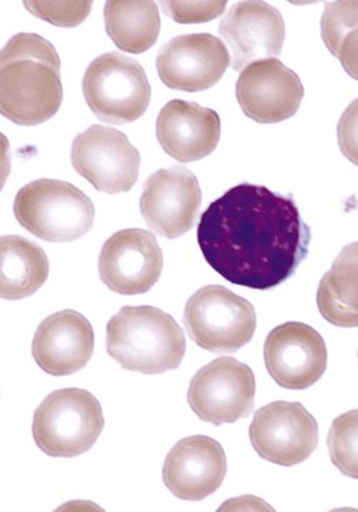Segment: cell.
Instances as JSON below:
<instances>
[{
  "instance_id": "6da1fadb",
  "label": "cell",
  "mask_w": 358,
  "mask_h": 512,
  "mask_svg": "<svg viewBox=\"0 0 358 512\" xmlns=\"http://www.w3.org/2000/svg\"><path fill=\"white\" fill-rule=\"evenodd\" d=\"M198 245L228 282L268 291L290 279L310 251L311 229L293 196L241 184L201 215Z\"/></svg>"
},
{
  "instance_id": "7a4b0ae2",
  "label": "cell",
  "mask_w": 358,
  "mask_h": 512,
  "mask_svg": "<svg viewBox=\"0 0 358 512\" xmlns=\"http://www.w3.org/2000/svg\"><path fill=\"white\" fill-rule=\"evenodd\" d=\"M64 101L61 58L36 33H18L0 56V112L16 125L36 126L58 113Z\"/></svg>"
},
{
  "instance_id": "3957f363",
  "label": "cell",
  "mask_w": 358,
  "mask_h": 512,
  "mask_svg": "<svg viewBox=\"0 0 358 512\" xmlns=\"http://www.w3.org/2000/svg\"><path fill=\"white\" fill-rule=\"evenodd\" d=\"M106 349L127 371L145 375L177 369L187 351L181 327L162 309L124 307L106 327Z\"/></svg>"
},
{
  "instance_id": "277c9868",
  "label": "cell",
  "mask_w": 358,
  "mask_h": 512,
  "mask_svg": "<svg viewBox=\"0 0 358 512\" xmlns=\"http://www.w3.org/2000/svg\"><path fill=\"white\" fill-rule=\"evenodd\" d=\"M104 412L95 395L81 388H64L49 394L33 415V440L53 458L85 454L101 437Z\"/></svg>"
},
{
  "instance_id": "5b68a950",
  "label": "cell",
  "mask_w": 358,
  "mask_h": 512,
  "mask_svg": "<svg viewBox=\"0 0 358 512\" xmlns=\"http://www.w3.org/2000/svg\"><path fill=\"white\" fill-rule=\"evenodd\" d=\"M19 224L48 242H74L91 231L95 206L81 189L56 179L23 186L13 204Z\"/></svg>"
},
{
  "instance_id": "8992f818",
  "label": "cell",
  "mask_w": 358,
  "mask_h": 512,
  "mask_svg": "<svg viewBox=\"0 0 358 512\" xmlns=\"http://www.w3.org/2000/svg\"><path fill=\"white\" fill-rule=\"evenodd\" d=\"M82 91L96 118L112 125L138 121L151 102V85L141 63L118 52L89 63Z\"/></svg>"
},
{
  "instance_id": "52a82bcc",
  "label": "cell",
  "mask_w": 358,
  "mask_h": 512,
  "mask_svg": "<svg viewBox=\"0 0 358 512\" xmlns=\"http://www.w3.org/2000/svg\"><path fill=\"white\" fill-rule=\"evenodd\" d=\"M184 324L198 347L232 354L253 339L257 314L247 299L221 285H208L188 299Z\"/></svg>"
},
{
  "instance_id": "ba28073f",
  "label": "cell",
  "mask_w": 358,
  "mask_h": 512,
  "mask_svg": "<svg viewBox=\"0 0 358 512\" xmlns=\"http://www.w3.org/2000/svg\"><path fill=\"white\" fill-rule=\"evenodd\" d=\"M254 372L237 359H214L191 379L188 404L200 420L220 427L244 420L254 408Z\"/></svg>"
},
{
  "instance_id": "9c48e42d",
  "label": "cell",
  "mask_w": 358,
  "mask_h": 512,
  "mask_svg": "<svg viewBox=\"0 0 358 512\" xmlns=\"http://www.w3.org/2000/svg\"><path fill=\"white\" fill-rule=\"evenodd\" d=\"M72 165L99 192L122 194L137 184L141 154L127 135L94 125L74 139Z\"/></svg>"
},
{
  "instance_id": "30bf717a",
  "label": "cell",
  "mask_w": 358,
  "mask_h": 512,
  "mask_svg": "<svg viewBox=\"0 0 358 512\" xmlns=\"http://www.w3.org/2000/svg\"><path fill=\"white\" fill-rule=\"evenodd\" d=\"M250 440L263 460L293 467L316 451L317 420L300 402H271L255 412Z\"/></svg>"
},
{
  "instance_id": "8fae6325",
  "label": "cell",
  "mask_w": 358,
  "mask_h": 512,
  "mask_svg": "<svg viewBox=\"0 0 358 512\" xmlns=\"http://www.w3.org/2000/svg\"><path fill=\"white\" fill-rule=\"evenodd\" d=\"M99 277L116 294L141 295L157 284L164 256L145 229H124L106 239L99 255Z\"/></svg>"
},
{
  "instance_id": "7c38bea8",
  "label": "cell",
  "mask_w": 358,
  "mask_h": 512,
  "mask_svg": "<svg viewBox=\"0 0 358 512\" xmlns=\"http://www.w3.org/2000/svg\"><path fill=\"white\" fill-rule=\"evenodd\" d=\"M201 202L197 176L184 166H172L159 169L145 181L139 208L152 231L175 239L194 228Z\"/></svg>"
},
{
  "instance_id": "4fadbf2b",
  "label": "cell",
  "mask_w": 358,
  "mask_h": 512,
  "mask_svg": "<svg viewBox=\"0 0 358 512\" xmlns=\"http://www.w3.org/2000/svg\"><path fill=\"white\" fill-rule=\"evenodd\" d=\"M264 359L268 374L280 387L307 390L326 372V342L310 325L287 322L268 334Z\"/></svg>"
},
{
  "instance_id": "5bb4252c",
  "label": "cell",
  "mask_w": 358,
  "mask_h": 512,
  "mask_svg": "<svg viewBox=\"0 0 358 512\" xmlns=\"http://www.w3.org/2000/svg\"><path fill=\"white\" fill-rule=\"evenodd\" d=\"M231 65L227 46L210 33L177 36L159 49L157 71L169 89L207 91Z\"/></svg>"
},
{
  "instance_id": "9a60e30c",
  "label": "cell",
  "mask_w": 358,
  "mask_h": 512,
  "mask_svg": "<svg viewBox=\"0 0 358 512\" xmlns=\"http://www.w3.org/2000/svg\"><path fill=\"white\" fill-rule=\"evenodd\" d=\"M235 95L248 118L258 123H278L297 113L304 85L280 59H265L251 63L240 73Z\"/></svg>"
},
{
  "instance_id": "2e32d148",
  "label": "cell",
  "mask_w": 358,
  "mask_h": 512,
  "mask_svg": "<svg viewBox=\"0 0 358 512\" xmlns=\"http://www.w3.org/2000/svg\"><path fill=\"white\" fill-rule=\"evenodd\" d=\"M227 475V455L207 435L184 438L168 452L162 478L169 491L184 501H201L220 490Z\"/></svg>"
},
{
  "instance_id": "e0dca14e",
  "label": "cell",
  "mask_w": 358,
  "mask_h": 512,
  "mask_svg": "<svg viewBox=\"0 0 358 512\" xmlns=\"http://www.w3.org/2000/svg\"><path fill=\"white\" fill-rule=\"evenodd\" d=\"M218 32L232 51V69L243 72L248 65L275 59L283 51V16L265 2H240L232 6Z\"/></svg>"
},
{
  "instance_id": "ac0fdd59",
  "label": "cell",
  "mask_w": 358,
  "mask_h": 512,
  "mask_svg": "<svg viewBox=\"0 0 358 512\" xmlns=\"http://www.w3.org/2000/svg\"><path fill=\"white\" fill-rule=\"evenodd\" d=\"M94 348L91 322L79 312L65 309L46 318L36 329L32 355L46 374L66 377L88 365Z\"/></svg>"
},
{
  "instance_id": "d6986e66",
  "label": "cell",
  "mask_w": 358,
  "mask_h": 512,
  "mask_svg": "<svg viewBox=\"0 0 358 512\" xmlns=\"http://www.w3.org/2000/svg\"><path fill=\"white\" fill-rule=\"evenodd\" d=\"M159 145L175 161H200L217 149L221 139V119L214 109L194 102L174 99L157 118Z\"/></svg>"
},
{
  "instance_id": "ffe728a7",
  "label": "cell",
  "mask_w": 358,
  "mask_h": 512,
  "mask_svg": "<svg viewBox=\"0 0 358 512\" xmlns=\"http://www.w3.org/2000/svg\"><path fill=\"white\" fill-rule=\"evenodd\" d=\"M0 295L9 301L31 297L49 277V259L41 246L19 235L0 241Z\"/></svg>"
},
{
  "instance_id": "44dd1931",
  "label": "cell",
  "mask_w": 358,
  "mask_h": 512,
  "mask_svg": "<svg viewBox=\"0 0 358 512\" xmlns=\"http://www.w3.org/2000/svg\"><path fill=\"white\" fill-rule=\"evenodd\" d=\"M320 314L331 325L358 327V242L344 246L317 291Z\"/></svg>"
},
{
  "instance_id": "7402d4cb",
  "label": "cell",
  "mask_w": 358,
  "mask_h": 512,
  "mask_svg": "<svg viewBox=\"0 0 358 512\" xmlns=\"http://www.w3.org/2000/svg\"><path fill=\"white\" fill-rule=\"evenodd\" d=\"M105 29L119 51L144 53L161 31L158 5L149 0H112L104 8Z\"/></svg>"
},
{
  "instance_id": "603a6c76",
  "label": "cell",
  "mask_w": 358,
  "mask_h": 512,
  "mask_svg": "<svg viewBox=\"0 0 358 512\" xmlns=\"http://www.w3.org/2000/svg\"><path fill=\"white\" fill-rule=\"evenodd\" d=\"M321 38L350 78L358 81V2H331L321 18Z\"/></svg>"
},
{
  "instance_id": "cb8c5ba5",
  "label": "cell",
  "mask_w": 358,
  "mask_h": 512,
  "mask_svg": "<svg viewBox=\"0 0 358 512\" xmlns=\"http://www.w3.org/2000/svg\"><path fill=\"white\" fill-rule=\"evenodd\" d=\"M327 447L337 470L358 480V410L348 411L333 421Z\"/></svg>"
},
{
  "instance_id": "d4e9b609",
  "label": "cell",
  "mask_w": 358,
  "mask_h": 512,
  "mask_svg": "<svg viewBox=\"0 0 358 512\" xmlns=\"http://www.w3.org/2000/svg\"><path fill=\"white\" fill-rule=\"evenodd\" d=\"M36 18L59 28H76L88 18L92 2H23Z\"/></svg>"
},
{
  "instance_id": "484cf974",
  "label": "cell",
  "mask_w": 358,
  "mask_h": 512,
  "mask_svg": "<svg viewBox=\"0 0 358 512\" xmlns=\"http://www.w3.org/2000/svg\"><path fill=\"white\" fill-rule=\"evenodd\" d=\"M162 9L178 23H204L218 18L227 2H162Z\"/></svg>"
},
{
  "instance_id": "4316f807",
  "label": "cell",
  "mask_w": 358,
  "mask_h": 512,
  "mask_svg": "<svg viewBox=\"0 0 358 512\" xmlns=\"http://www.w3.org/2000/svg\"><path fill=\"white\" fill-rule=\"evenodd\" d=\"M338 146L351 164L358 166V98L347 106L337 126Z\"/></svg>"
}]
</instances>
